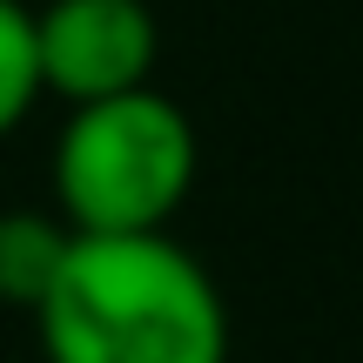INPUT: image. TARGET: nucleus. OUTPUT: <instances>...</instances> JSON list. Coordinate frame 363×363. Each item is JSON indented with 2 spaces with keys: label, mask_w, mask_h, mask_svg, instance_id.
Masks as SVG:
<instances>
[{
  "label": "nucleus",
  "mask_w": 363,
  "mask_h": 363,
  "mask_svg": "<svg viewBox=\"0 0 363 363\" xmlns=\"http://www.w3.org/2000/svg\"><path fill=\"white\" fill-rule=\"evenodd\" d=\"M155 54H162V34L148 0H48L34 13L40 94H61L67 108L148 88Z\"/></svg>",
  "instance_id": "7ed1b4c3"
},
{
  "label": "nucleus",
  "mask_w": 363,
  "mask_h": 363,
  "mask_svg": "<svg viewBox=\"0 0 363 363\" xmlns=\"http://www.w3.org/2000/svg\"><path fill=\"white\" fill-rule=\"evenodd\" d=\"M202 142L162 88H128L67 108L54 135V216L74 235H148L189 202Z\"/></svg>",
  "instance_id": "f03ea898"
},
{
  "label": "nucleus",
  "mask_w": 363,
  "mask_h": 363,
  "mask_svg": "<svg viewBox=\"0 0 363 363\" xmlns=\"http://www.w3.org/2000/svg\"><path fill=\"white\" fill-rule=\"evenodd\" d=\"M34 330L48 363H229L222 289L169 229L74 235Z\"/></svg>",
  "instance_id": "f257e3e1"
},
{
  "label": "nucleus",
  "mask_w": 363,
  "mask_h": 363,
  "mask_svg": "<svg viewBox=\"0 0 363 363\" xmlns=\"http://www.w3.org/2000/svg\"><path fill=\"white\" fill-rule=\"evenodd\" d=\"M40 101V61H34V7L0 0V142L34 115Z\"/></svg>",
  "instance_id": "39448f33"
},
{
  "label": "nucleus",
  "mask_w": 363,
  "mask_h": 363,
  "mask_svg": "<svg viewBox=\"0 0 363 363\" xmlns=\"http://www.w3.org/2000/svg\"><path fill=\"white\" fill-rule=\"evenodd\" d=\"M67 242L74 229L54 208H7L0 216V303L34 316V303L48 296V283L67 262Z\"/></svg>",
  "instance_id": "20e7f679"
}]
</instances>
